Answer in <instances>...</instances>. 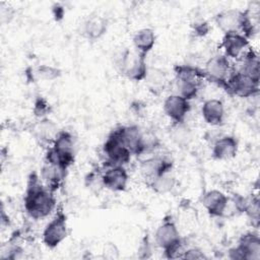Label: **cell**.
<instances>
[{
	"instance_id": "6da1fadb",
	"label": "cell",
	"mask_w": 260,
	"mask_h": 260,
	"mask_svg": "<svg viewBox=\"0 0 260 260\" xmlns=\"http://www.w3.org/2000/svg\"><path fill=\"white\" fill-rule=\"evenodd\" d=\"M56 204L54 192L43 184L40 176L30 174L23 197L25 212L34 219L45 218L56 208Z\"/></svg>"
},
{
	"instance_id": "7a4b0ae2",
	"label": "cell",
	"mask_w": 260,
	"mask_h": 260,
	"mask_svg": "<svg viewBox=\"0 0 260 260\" xmlns=\"http://www.w3.org/2000/svg\"><path fill=\"white\" fill-rule=\"evenodd\" d=\"M154 241L167 258H179L183 253L184 244L180 232L171 216L164 218L157 226L154 233Z\"/></svg>"
},
{
	"instance_id": "3957f363",
	"label": "cell",
	"mask_w": 260,
	"mask_h": 260,
	"mask_svg": "<svg viewBox=\"0 0 260 260\" xmlns=\"http://www.w3.org/2000/svg\"><path fill=\"white\" fill-rule=\"evenodd\" d=\"M117 66L125 77L132 81L144 80L148 71L146 65V56L139 53L126 50L117 61Z\"/></svg>"
},
{
	"instance_id": "277c9868",
	"label": "cell",
	"mask_w": 260,
	"mask_h": 260,
	"mask_svg": "<svg viewBox=\"0 0 260 260\" xmlns=\"http://www.w3.org/2000/svg\"><path fill=\"white\" fill-rule=\"evenodd\" d=\"M222 87L232 95L245 99L253 98L259 92V80L233 69Z\"/></svg>"
},
{
	"instance_id": "5b68a950",
	"label": "cell",
	"mask_w": 260,
	"mask_h": 260,
	"mask_svg": "<svg viewBox=\"0 0 260 260\" xmlns=\"http://www.w3.org/2000/svg\"><path fill=\"white\" fill-rule=\"evenodd\" d=\"M103 153L106 157V165L125 166L131 159L132 153L123 142L117 128L106 138L103 144Z\"/></svg>"
},
{
	"instance_id": "8992f818",
	"label": "cell",
	"mask_w": 260,
	"mask_h": 260,
	"mask_svg": "<svg viewBox=\"0 0 260 260\" xmlns=\"http://www.w3.org/2000/svg\"><path fill=\"white\" fill-rule=\"evenodd\" d=\"M68 236L67 217L62 209L58 210L54 217L46 224L42 240L46 247L54 249L58 247Z\"/></svg>"
},
{
	"instance_id": "52a82bcc",
	"label": "cell",
	"mask_w": 260,
	"mask_h": 260,
	"mask_svg": "<svg viewBox=\"0 0 260 260\" xmlns=\"http://www.w3.org/2000/svg\"><path fill=\"white\" fill-rule=\"evenodd\" d=\"M231 259L259 260L260 259V238L254 232H248L241 236L238 245L229 251Z\"/></svg>"
},
{
	"instance_id": "ba28073f",
	"label": "cell",
	"mask_w": 260,
	"mask_h": 260,
	"mask_svg": "<svg viewBox=\"0 0 260 260\" xmlns=\"http://www.w3.org/2000/svg\"><path fill=\"white\" fill-rule=\"evenodd\" d=\"M232 71L233 68L231 66L230 59L222 54L215 55L206 61L203 74L205 78L222 87Z\"/></svg>"
},
{
	"instance_id": "9c48e42d",
	"label": "cell",
	"mask_w": 260,
	"mask_h": 260,
	"mask_svg": "<svg viewBox=\"0 0 260 260\" xmlns=\"http://www.w3.org/2000/svg\"><path fill=\"white\" fill-rule=\"evenodd\" d=\"M139 169L142 177L146 180L148 184L154 178L165 173L172 172L173 160L167 155H151L140 161Z\"/></svg>"
},
{
	"instance_id": "30bf717a",
	"label": "cell",
	"mask_w": 260,
	"mask_h": 260,
	"mask_svg": "<svg viewBox=\"0 0 260 260\" xmlns=\"http://www.w3.org/2000/svg\"><path fill=\"white\" fill-rule=\"evenodd\" d=\"M164 112L173 124L184 123L187 115L191 110L190 101L178 93L168 95L164 101Z\"/></svg>"
},
{
	"instance_id": "8fae6325",
	"label": "cell",
	"mask_w": 260,
	"mask_h": 260,
	"mask_svg": "<svg viewBox=\"0 0 260 260\" xmlns=\"http://www.w3.org/2000/svg\"><path fill=\"white\" fill-rule=\"evenodd\" d=\"M102 181L104 188L113 192H122L127 188L129 175L124 166L106 165L102 172Z\"/></svg>"
},
{
	"instance_id": "7c38bea8",
	"label": "cell",
	"mask_w": 260,
	"mask_h": 260,
	"mask_svg": "<svg viewBox=\"0 0 260 260\" xmlns=\"http://www.w3.org/2000/svg\"><path fill=\"white\" fill-rule=\"evenodd\" d=\"M220 46L225 57L240 59L249 49V39L240 32L224 34Z\"/></svg>"
},
{
	"instance_id": "4fadbf2b",
	"label": "cell",
	"mask_w": 260,
	"mask_h": 260,
	"mask_svg": "<svg viewBox=\"0 0 260 260\" xmlns=\"http://www.w3.org/2000/svg\"><path fill=\"white\" fill-rule=\"evenodd\" d=\"M119 134L130 150L132 154L141 155L145 153L144 148V133L140 130V128L136 125H127V126H119L117 127Z\"/></svg>"
},
{
	"instance_id": "5bb4252c",
	"label": "cell",
	"mask_w": 260,
	"mask_h": 260,
	"mask_svg": "<svg viewBox=\"0 0 260 260\" xmlns=\"http://www.w3.org/2000/svg\"><path fill=\"white\" fill-rule=\"evenodd\" d=\"M238 149V139L233 135H223L212 143L211 155L216 160H228L237 155Z\"/></svg>"
},
{
	"instance_id": "9a60e30c",
	"label": "cell",
	"mask_w": 260,
	"mask_h": 260,
	"mask_svg": "<svg viewBox=\"0 0 260 260\" xmlns=\"http://www.w3.org/2000/svg\"><path fill=\"white\" fill-rule=\"evenodd\" d=\"M229 197L221 191L212 189L204 193L201 203L210 216L222 217L224 216Z\"/></svg>"
},
{
	"instance_id": "2e32d148",
	"label": "cell",
	"mask_w": 260,
	"mask_h": 260,
	"mask_svg": "<svg viewBox=\"0 0 260 260\" xmlns=\"http://www.w3.org/2000/svg\"><path fill=\"white\" fill-rule=\"evenodd\" d=\"M201 116L204 122L210 126H220L225 117L223 103L218 99L206 100L201 107Z\"/></svg>"
},
{
	"instance_id": "e0dca14e",
	"label": "cell",
	"mask_w": 260,
	"mask_h": 260,
	"mask_svg": "<svg viewBox=\"0 0 260 260\" xmlns=\"http://www.w3.org/2000/svg\"><path fill=\"white\" fill-rule=\"evenodd\" d=\"M66 170L45 161L41 169L40 179L48 189L55 192L62 185V182L66 176Z\"/></svg>"
},
{
	"instance_id": "ac0fdd59",
	"label": "cell",
	"mask_w": 260,
	"mask_h": 260,
	"mask_svg": "<svg viewBox=\"0 0 260 260\" xmlns=\"http://www.w3.org/2000/svg\"><path fill=\"white\" fill-rule=\"evenodd\" d=\"M109 21L103 15H90L83 22L82 35L90 41L100 40L108 30Z\"/></svg>"
},
{
	"instance_id": "d6986e66",
	"label": "cell",
	"mask_w": 260,
	"mask_h": 260,
	"mask_svg": "<svg viewBox=\"0 0 260 260\" xmlns=\"http://www.w3.org/2000/svg\"><path fill=\"white\" fill-rule=\"evenodd\" d=\"M155 40L156 38L154 30L149 27H144L134 34L132 38V43L137 53L147 56V54L153 49L155 45Z\"/></svg>"
},
{
	"instance_id": "ffe728a7",
	"label": "cell",
	"mask_w": 260,
	"mask_h": 260,
	"mask_svg": "<svg viewBox=\"0 0 260 260\" xmlns=\"http://www.w3.org/2000/svg\"><path fill=\"white\" fill-rule=\"evenodd\" d=\"M59 131L58 126L48 118L40 119L32 126L34 136L42 143H53Z\"/></svg>"
},
{
	"instance_id": "44dd1931",
	"label": "cell",
	"mask_w": 260,
	"mask_h": 260,
	"mask_svg": "<svg viewBox=\"0 0 260 260\" xmlns=\"http://www.w3.org/2000/svg\"><path fill=\"white\" fill-rule=\"evenodd\" d=\"M177 181L172 172L165 173L148 183V186L157 194H167L172 192L176 187Z\"/></svg>"
},
{
	"instance_id": "7402d4cb",
	"label": "cell",
	"mask_w": 260,
	"mask_h": 260,
	"mask_svg": "<svg viewBox=\"0 0 260 260\" xmlns=\"http://www.w3.org/2000/svg\"><path fill=\"white\" fill-rule=\"evenodd\" d=\"M55 150L66 153L74 154V139L73 135L65 130H60L57 136L55 137L52 146Z\"/></svg>"
},
{
	"instance_id": "603a6c76",
	"label": "cell",
	"mask_w": 260,
	"mask_h": 260,
	"mask_svg": "<svg viewBox=\"0 0 260 260\" xmlns=\"http://www.w3.org/2000/svg\"><path fill=\"white\" fill-rule=\"evenodd\" d=\"M144 80L147 81V84L150 90H152L154 93L160 92L165 88V85L167 82L165 72L158 69H153V68L148 69Z\"/></svg>"
},
{
	"instance_id": "cb8c5ba5",
	"label": "cell",
	"mask_w": 260,
	"mask_h": 260,
	"mask_svg": "<svg viewBox=\"0 0 260 260\" xmlns=\"http://www.w3.org/2000/svg\"><path fill=\"white\" fill-rule=\"evenodd\" d=\"M259 199L256 196H251L247 198L246 206L244 209V213L248 216L251 221V224L255 228L259 225Z\"/></svg>"
},
{
	"instance_id": "d4e9b609",
	"label": "cell",
	"mask_w": 260,
	"mask_h": 260,
	"mask_svg": "<svg viewBox=\"0 0 260 260\" xmlns=\"http://www.w3.org/2000/svg\"><path fill=\"white\" fill-rule=\"evenodd\" d=\"M172 139L178 144V145H186L189 143L191 139V134L189 131V128L184 123H178L173 124L172 129Z\"/></svg>"
},
{
	"instance_id": "484cf974",
	"label": "cell",
	"mask_w": 260,
	"mask_h": 260,
	"mask_svg": "<svg viewBox=\"0 0 260 260\" xmlns=\"http://www.w3.org/2000/svg\"><path fill=\"white\" fill-rule=\"evenodd\" d=\"M61 75V71L53 66L42 65L37 68L34 73V77L41 80H54Z\"/></svg>"
},
{
	"instance_id": "4316f807",
	"label": "cell",
	"mask_w": 260,
	"mask_h": 260,
	"mask_svg": "<svg viewBox=\"0 0 260 260\" xmlns=\"http://www.w3.org/2000/svg\"><path fill=\"white\" fill-rule=\"evenodd\" d=\"M34 113L39 119H44L50 113V105L43 98H38L35 102Z\"/></svg>"
},
{
	"instance_id": "83f0119b",
	"label": "cell",
	"mask_w": 260,
	"mask_h": 260,
	"mask_svg": "<svg viewBox=\"0 0 260 260\" xmlns=\"http://www.w3.org/2000/svg\"><path fill=\"white\" fill-rule=\"evenodd\" d=\"M183 259H206L207 256L198 248H189L185 249L183 256Z\"/></svg>"
},
{
	"instance_id": "f1b7e54d",
	"label": "cell",
	"mask_w": 260,
	"mask_h": 260,
	"mask_svg": "<svg viewBox=\"0 0 260 260\" xmlns=\"http://www.w3.org/2000/svg\"><path fill=\"white\" fill-rule=\"evenodd\" d=\"M209 30V25L206 21L204 20H199V21H196L195 24H194V31L196 35L198 36H205L207 35Z\"/></svg>"
}]
</instances>
